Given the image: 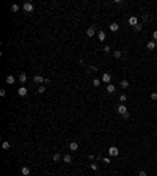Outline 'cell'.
<instances>
[{
    "label": "cell",
    "mask_w": 157,
    "mask_h": 176,
    "mask_svg": "<svg viewBox=\"0 0 157 176\" xmlns=\"http://www.w3.org/2000/svg\"><path fill=\"white\" fill-rule=\"evenodd\" d=\"M119 101H121V104H124V102L127 101V96H126V94H121V96H119Z\"/></svg>",
    "instance_id": "cell-23"
},
{
    "label": "cell",
    "mask_w": 157,
    "mask_h": 176,
    "mask_svg": "<svg viewBox=\"0 0 157 176\" xmlns=\"http://www.w3.org/2000/svg\"><path fill=\"white\" fill-rule=\"evenodd\" d=\"M69 149H71V151H77L79 149V143L77 142H71V143H69Z\"/></svg>",
    "instance_id": "cell-12"
},
{
    "label": "cell",
    "mask_w": 157,
    "mask_h": 176,
    "mask_svg": "<svg viewBox=\"0 0 157 176\" xmlns=\"http://www.w3.org/2000/svg\"><path fill=\"white\" fill-rule=\"evenodd\" d=\"M156 47H157V42H154V41H148V44H146V49H148V50H154Z\"/></svg>",
    "instance_id": "cell-5"
},
{
    "label": "cell",
    "mask_w": 157,
    "mask_h": 176,
    "mask_svg": "<svg viewBox=\"0 0 157 176\" xmlns=\"http://www.w3.org/2000/svg\"><path fill=\"white\" fill-rule=\"evenodd\" d=\"M22 9H24L25 13H32L33 11V3L32 2H25L24 5H22Z\"/></svg>",
    "instance_id": "cell-1"
},
{
    "label": "cell",
    "mask_w": 157,
    "mask_h": 176,
    "mask_svg": "<svg viewBox=\"0 0 157 176\" xmlns=\"http://www.w3.org/2000/svg\"><path fill=\"white\" fill-rule=\"evenodd\" d=\"M19 9H21V5H17V3H14V5L11 6V11H13V13H17Z\"/></svg>",
    "instance_id": "cell-17"
},
{
    "label": "cell",
    "mask_w": 157,
    "mask_h": 176,
    "mask_svg": "<svg viewBox=\"0 0 157 176\" xmlns=\"http://www.w3.org/2000/svg\"><path fill=\"white\" fill-rule=\"evenodd\" d=\"M152 39L157 41V30H154V33H152Z\"/></svg>",
    "instance_id": "cell-30"
},
{
    "label": "cell",
    "mask_w": 157,
    "mask_h": 176,
    "mask_svg": "<svg viewBox=\"0 0 157 176\" xmlns=\"http://www.w3.org/2000/svg\"><path fill=\"white\" fill-rule=\"evenodd\" d=\"M98 39H99V41H105V32H102V30H101V32L98 33Z\"/></svg>",
    "instance_id": "cell-16"
},
{
    "label": "cell",
    "mask_w": 157,
    "mask_h": 176,
    "mask_svg": "<svg viewBox=\"0 0 157 176\" xmlns=\"http://www.w3.org/2000/svg\"><path fill=\"white\" fill-rule=\"evenodd\" d=\"M22 175H24V176H28L30 175V168L28 167H22Z\"/></svg>",
    "instance_id": "cell-18"
},
{
    "label": "cell",
    "mask_w": 157,
    "mask_h": 176,
    "mask_svg": "<svg viewBox=\"0 0 157 176\" xmlns=\"http://www.w3.org/2000/svg\"><path fill=\"white\" fill-rule=\"evenodd\" d=\"M5 82H6V84H8V85H13V84H14V82H16V77H14V75H6Z\"/></svg>",
    "instance_id": "cell-6"
},
{
    "label": "cell",
    "mask_w": 157,
    "mask_h": 176,
    "mask_svg": "<svg viewBox=\"0 0 157 176\" xmlns=\"http://www.w3.org/2000/svg\"><path fill=\"white\" fill-rule=\"evenodd\" d=\"M141 21H143V22L148 21V14H143V16H141Z\"/></svg>",
    "instance_id": "cell-32"
},
{
    "label": "cell",
    "mask_w": 157,
    "mask_h": 176,
    "mask_svg": "<svg viewBox=\"0 0 157 176\" xmlns=\"http://www.w3.org/2000/svg\"><path fill=\"white\" fill-rule=\"evenodd\" d=\"M156 157H157V151H156Z\"/></svg>",
    "instance_id": "cell-34"
},
{
    "label": "cell",
    "mask_w": 157,
    "mask_h": 176,
    "mask_svg": "<svg viewBox=\"0 0 157 176\" xmlns=\"http://www.w3.org/2000/svg\"><path fill=\"white\" fill-rule=\"evenodd\" d=\"M9 146H11V143H9V142H3V143H2V148L3 149H9Z\"/></svg>",
    "instance_id": "cell-22"
},
{
    "label": "cell",
    "mask_w": 157,
    "mask_h": 176,
    "mask_svg": "<svg viewBox=\"0 0 157 176\" xmlns=\"http://www.w3.org/2000/svg\"><path fill=\"white\" fill-rule=\"evenodd\" d=\"M141 28H143V25H141V24H137L135 27H133V30H135V32H141Z\"/></svg>",
    "instance_id": "cell-24"
},
{
    "label": "cell",
    "mask_w": 157,
    "mask_h": 176,
    "mask_svg": "<svg viewBox=\"0 0 157 176\" xmlns=\"http://www.w3.org/2000/svg\"><path fill=\"white\" fill-rule=\"evenodd\" d=\"M38 91L39 93H44L46 91V87H44V85H39V87H38Z\"/></svg>",
    "instance_id": "cell-27"
},
{
    "label": "cell",
    "mask_w": 157,
    "mask_h": 176,
    "mask_svg": "<svg viewBox=\"0 0 157 176\" xmlns=\"http://www.w3.org/2000/svg\"><path fill=\"white\" fill-rule=\"evenodd\" d=\"M151 99L152 101H157V93H151Z\"/></svg>",
    "instance_id": "cell-28"
},
{
    "label": "cell",
    "mask_w": 157,
    "mask_h": 176,
    "mask_svg": "<svg viewBox=\"0 0 157 176\" xmlns=\"http://www.w3.org/2000/svg\"><path fill=\"white\" fill-rule=\"evenodd\" d=\"M17 80L21 82V84H25V82H27V74H24V72H22V74L17 77Z\"/></svg>",
    "instance_id": "cell-13"
},
{
    "label": "cell",
    "mask_w": 157,
    "mask_h": 176,
    "mask_svg": "<svg viewBox=\"0 0 157 176\" xmlns=\"http://www.w3.org/2000/svg\"><path fill=\"white\" fill-rule=\"evenodd\" d=\"M113 57H115V58H121L123 57V52L121 50H115V52H113Z\"/></svg>",
    "instance_id": "cell-19"
},
{
    "label": "cell",
    "mask_w": 157,
    "mask_h": 176,
    "mask_svg": "<svg viewBox=\"0 0 157 176\" xmlns=\"http://www.w3.org/2000/svg\"><path fill=\"white\" fill-rule=\"evenodd\" d=\"M44 79H46V77H42V75L38 74V75H35V77H33V80H35L36 84H44Z\"/></svg>",
    "instance_id": "cell-10"
},
{
    "label": "cell",
    "mask_w": 157,
    "mask_h": 176,
    "mask_svg": "<svg viewBox=\"0 0 157 176\" xmlns=\"http://www.w3.org/2000/svg\"><path fill=\"white\" fill-rule=\"evenodd\" d=\"M105 90H107V93H110V94H112V93L116 91V87H115V85H112V84H108V85L105 87Z\"/></svg>",
    "instance_id": "cell-9"
},
{
    "label": "cell",
    "mask_w": 157,
    "mask_h": 176,
    "mask_svg": "<svg viewBox=\"0 0 157 176\" xmlns=\"http://www.w3.org/2000/svg\"><path fill=\"white\" fill-rule=\"evenodd\" d=\"M27 93H28V90H27L24 85H22L21 88H17V94H19V96H22V98H24V96H27Z\"/></svg>",
    "instance_id": "cell-4"
},
{
    "label": "cell",
    "mask_w": 157,
    "mask_h": 176,
    "mask_svg": "<svg viewBox=\"0 0 157 176\" xmlns=\"http://www.w3.org/2000/svg\"><path fill=\"white\" fill-rule=\"evenodd\" d=\"M93 85H94V87H99V85H101V80H99V79H93Z\"/></svg>",
    "instance_id": "cell-25"
},
{
    "label": "cell",
    "mask_w": 157,
    "mask_h": 176,
    "mask_svg": "<svg viewBox=\"0 0 157 176\" xmlns=\"http://www.w3.org/2000/svg\"><path fill=\"white\" fill-rule=\"evenodd\" d=\"M108 154H110V156H112V157H116V156H118V154H119V151H118V148H116V146H110V148H108Z\"/></svg>",
    "instance_id": "cell-3"
},
{
    "label": "cell",
    "mask_w": 157,
    "mask_h": 176,
    "mask_svg": "<svg viewBox=\"0 0 157 176\" xmlns=\"http://www.w3.org/2000/svg\"><path fill=\"white\" fill-rule=\"evenodd\" d=\"M63 160H65L66 164H71V162H72V156H71V154H66V156H63Z\"/></svg>",
    "instance_id": "cell-14"
},
{
    "label": "cell",
    "mask_w": 157,
    "mask_h": 176,
    "mask_svg": "<svg viewBox=\"0 0 157 176\" xmlns=\"http://www.w3.org/2000/svg\"><path fill=\"white\" fill-rule=\"evenodd\" d=\"M118 113H121V115L127 113V109H126L124 104H119V105H118Z\"/></svg>",
    "instance_id": "cell-7"
},
{
    "label": "cell",
    "mask_w": 157,
    "mask_h": 176,
    "mask_svg": "<svg viewBox=\"0 0 157 176\" xmlns=\"http://www.w3.org/2000/svg\"><path fill=\"white\" fill-rule=\"evenodd\" d=\"M90 167H91V170H93V171H98V168H99V167H98V164H91Z\"/></svg>",
    "instance_id": "cell-26"
},
{
    "label": "cell",
    "mask_w": 157,
    "mask_h": 176,
    "mask_svg": "<svg viewBox=\"0 0 157 176\" xmlns=\"http://www.w3.org/2000/svg\"><path fill=\"white\" fill-rule=\"evenodd\" d=\"M110 50H112V49H110V46H105V47H104V52H105V54H108Z\"/></svg>",
    "instance_id": "cell-29"
},
{
    "label": "cell",
    "mask_w": 157,
    "mask_h": 176,
    "mask_svg": "<svg viewBox=\"0 0 157 176\" xmlns=\"http://www.w3.org/2000/svg\"><path fill=\"white\" fill-rule=\"evenodd\" d=\"M118 28H119V24H116V22L110 24V30H112V32H118Z\"/></svg>",
    "instance_id": "cell-15"
},
{
    "label": "cell",
    "mask_w": 157,
    "mask_h": 176,
    "mask_svg": "<svg viewBox=\"0 0 157 176\" xmlns=\"http://www.w3.org/2000/svg\"><path fill=\"white\" fill-rule=\"evenodd\" d=\"M21 176H24V175H21Z\"/></svg>",
    "instance_id": "cell-35"
},
{
    "label": "cell",
    "mask_w": 157,
    "mask_h": 176,
    "mask_svg": "<svg viewBox=\"0 0 157 176\" xmlns=\"http://www.w3.org/2000/svg\"><path fill=\"white\" fill-rule=\"evenodd\" d=\"M110 79H112V75H110L108 72H105V74H102V82H105L107 85L110 84Z\"/></svg>",
    "instance_id": "cell-8"
},
{
    "label": "cell",
    "mask_w": 157,
    "mask_h": 176,
    "mask_svg": "<svg viewBox=\"0 0 157 176\" xmlns=\"http://www.w3.org/2000/svg\"><path fill=\"white\" fill-rule=\"evenodd\" d=\"M129 24H131L132 27H135V25H137V24H140V22H138V19H137L135 16H132V17H129Z\"/></svg>",
    "instance_id": "cell-11"
},
{
    "label": "cell",
    "mask_w": 157,
    "mask_h": 176,
    "mask_svg": "<svg viewBox=\"0 0 157 176\" xmlns=\"http://www.w3.org/2000/svg\"><path fill=\"white\" fill-rule=\"evenodd\" d=\"M127 87H129V80L123 79V80H121V88H127Z\"/></svg>",
    "instance_id": "cell-20"
},
{
    "label": "cell",
    "mask_w": 157,
    "mask_h": 176,
    "mask_svg": "<svg viewBox=\"0 0 157 176\" xmlns=\"http://www.w3.org/2000/svg\"><path fill=\"white\" fill-rule=\"evenodd\" d=\"M52 159H53V160H55V162H58L60 159H61V156H60V152H55V154L52 156Z\"/></svg>",
    "instance_id": "cell-21"
},
{
    "label": "cell",
    "mask_w": 157,
    "mask_h": 176,
    "mask_svg": "<svg viewBox=\"0 0 157 176\" xmlns=\"http://www.w3.org/2000/svg\"><path fill=\"white\" fill-rule=\"evenodd\" d=\"M94 35H96V27L94 25H91V27L86 28V36H88V38H93Z\"/></svg>",
    "instance_id": "cell-2"
},
{
    "label": "cell",
    "mask_w": 157,
    "mask_h": 176,
    "mask_svg": "<svg viewBox=\"0 0 157 176\" xmlns=\"http://www.w3.org/2000/svg\"><path fill=\"white\" fill-rule=\"evenodd\" d=\"M138 176H148V175H146L145 170H141V171H138Z\"/></svg>",
    "instance_id": "cell-31"
},
{
    "label": "cell",
    "mask_w": 157,
    "mask_h": 176,
    "mask_svg": "<svg viewBox=\"0 0 157 176\" xmlns=\"http://www.w3.org/2000/svg\"><path fill=\"white\" fill-rule=\"evenodd\" d=\"M102 160H104L105 164H110V159H108V157H104V159H102Z\"/></svg>",
    "instance_id": "cell-33"
}]
</instances>
